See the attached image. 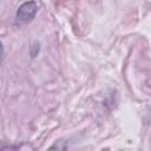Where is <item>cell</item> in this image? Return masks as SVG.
I'll return each mask as SVG.
<instances>
[{
    "instance_id": "6da1fadb",
    "label": "cell",
    "mask_w": 151,
    "mask_h": 151,
    "mask_svg": "<svg viewBox=\"0 0 151 151\" xmlns=\"http://www.w3.org/2000/svg\"><path fill=\"white\" fill-rule=\"evenodd\" d=\"M38 12V5L35 1L29 0L21 4L15 13V22L17 24H27L32 19H34Z\"/></svg>"
},
{
    "instance_id": "7a4b0ae2",
    "label": "cell",
    "mask_w": 151,
    "mask_h": 151,
    "mask_svg": "<svg viewBox=\"0 0 151 151\" xmlns=\"http://www.w3.org/2000/svg\"><path fill=\"white\" fill-rule=\"evenodd\" d=\"M4 54H5V52H4V45L0 41V65H1L2 60H4Z\"/></svg>"
}]
</instances>
